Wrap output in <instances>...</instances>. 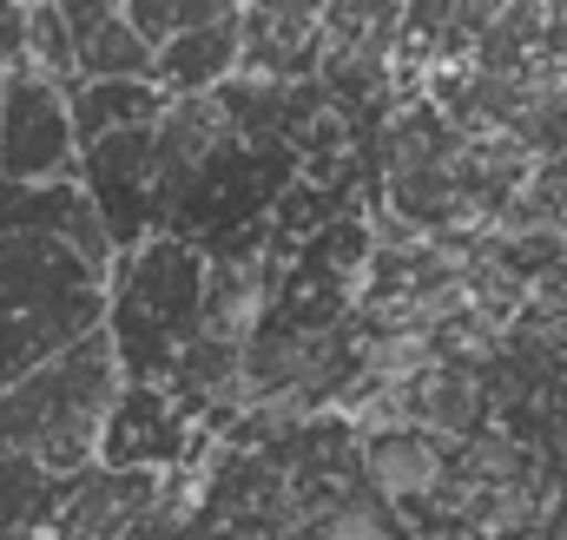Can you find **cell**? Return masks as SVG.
<instances>
[{"instance_id":"cell-13","label":"cell","mask_w":567,"mask_h":540,"mask_svg":"<svg viewBox=\"0 0 567 540\" xmlns=\"http://www.w3.org/2000/svg\"><path fill=\"white\" fill-rule=\"evenodd\" d=\"M416 363H423V343H410V336H403V343H383V350H377V376H390V383H403V376H410Z\"/></svg>"},{"instance_id":"cell-1","label":"cell","mask_w":567,"mask_h":540,"mask_svg":"<svg viewBox=\"0 0 567 540\" xmlns=\"http://www.w3.org/2000/svg\"><path fill=\"white\" fill-rule=\"evenodd\" d=\"M106 330V270L47 231H0V396Z\"/></svg>"},{"instance_id":"cell-6","label":"cell","mask_w":567,"mask_h":540,"mask_svg":"<svg viewBox=\"0 0 567 540\" xmlns=\"http://www.w3.org/2000/svg\"><path fill=\"white\" fill-rule=\"evenodd\" d=\"M231 133V106L225 100H212V93H192V100H172L165 113H158V126H152V172H165V178H185V172H198L212 152H218V138Z\"/></svg>"},{"instance_id":"cell-9","label":"cell","mask_w":567,"mask_h":540,"mask_svg":"<svg viewBox=\"0 0 567 540\" xmlns=\"http://www.w3.org/2000/svg\"><path fill=\"white\" fill-rule=\"evenodd\" d=\"M475 408H482L475 376H462V370H429L423 383H416V396H410V422L442 428V435H462V428L475 422Z\"/></svg>"},{"instance_id":"cell-2","label":"cell","mask_w":567,"mask_h":540,"mask_svg":"<svg viewBox=\"0 0 567 540\" xmlns=\"http://www.w3.org/2000/svg\"><path fill=\"white\" fill-rule=\"evenodd\" d=\"M113 330H93L86 343H73L0 396V455L33 468L80 461L113 415Z\"/></svg>"},{"instance_id":"cell-12","label":"cell","mask_w":567,"mask_h":540,"mask_svg":"<svg viewBox=\"0 0 567 540\" xmlns=\"http://www.w3.org/2000/svg\"><path fill=\"white\" fill-rule=\"evenodd\" d=\"M27 66V7L0 0V73Z\"/></svg>"},{"instance_id":"cell-5","label":"cell","mask_w":567,"mask_h":540,"mask_svg":"<svg viewBox=\"0 0 567 540\" xmlns=\"http://www.w3.org/2000/svg\"><path fill=\"white\" fill-rule=\"evenodd\" d=\"M238 53H245V7H231V13L212 20V27H192V33L165 40V46L152 53V80H172L178 100H192V93H212V86L238 66Z\"/></svg>"},{"instance_id":"cell-3","label":"cell","mask_w":567,"mask_h":540,"mask_svg":"<svg viewBox=\"0 0 567 540\" xmlns=\"http://www.w3.org/2000/svg\"><path fill=\"white\" fill-rule=\"evenodd\" d=\"M73 113H66V86H53L33 66L0 73V185L33 191V185H60L73 172Z\"/></svg>"},{"instance_id":"cell-11","label":"cell","mask_w":567,"mask_h":540,"mask_svg":"<svg viewBox=\"0 0 567 540\" xmlns=\"http://www.w3.org/2000/svg\"><path fill=\"white\" fill-rule=\"evenodd\" d=\"M323 540H396V534H390V521H383L370 501H357V508H337V515L323 521Z\"/></svg>"},{"instance_id":"cell-7","label":"cell","mask_w":567,"mask_h":540,"mask_svg":"<svg viewBox=\"0 0 567 540\" xmlns=\"http://www.w3.org/2000/svg\"><path fill=\"white\" fill-rule=\"evenodd\" d=\"M66 113H73V145H100L113 133H140L145 120H158V93L133 86V80H100V86H73L66 93Z\"/></svg>"},{"instance_id":"cell-4","label":"cell","mask_w":567,"mask_h":540,"mask_svg":"<svg viewBox=\"0 0 567 540\" xmlns=\"http://www.w3.org/2000/svg\"><path fill=\"white\" fill-rule=\"evenodd\" d=\"M66 33H73V80L100 86V80H133L152 86V46L126 27L120 7H60Z\"/></svg>"},{"instance_id":"cell-8","label":"cell","mask_w":567,"mask_h":540,"mask_svg":"<svg viewBox=\"0 0 567 540\" xmlns=\"http://www.w3.org/2000/svg\"><path fill=\"white\" fill-rule=\"evenodd\" d=\"M363 468H370V481H377V495H429L435 481H442V455H435V442L416 435V428H396V435H370V455H363Z\"/></svg>"},{"instance_id":"cell-10","label":"cell","mask_w":567,"mask_h":540,"mask_svg":"<svg viewBox=\"0 0 567 540\" xmlns=\"http://www.w3.org/2000/svg\"><path fill=\"white\" fill-rule=\"evenodd\" d=\"M120 13H126V27L140 33L145 46L158 53L165 40H178V33H192V27L225 20V13H231V0H133V7H120Z\"/></svg>"}]
</instances>
